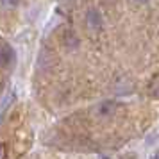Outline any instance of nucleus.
<instances>
[{
	"label": "nucleus",
	"instance_id": "f257e3e1",
	"mask_svg": "<svg viewBox=\"0 0 159 159\" xmlns=\"http://www.w3.org/2000/svg\"><path fill=\"white\" fill-rule=\"evenodd\" d=\"M86 25L91 32H98L102 29V16L97 9H89L86 13Z\"/></svg>",
	"mask_w": 159,
	"mask_h": 159
},
{
	"label": "nucleus",
	"instance_id": "f03ea898",
	"mask_svg": "<svg viewBox=\"0 0 159 159\" xmlns=\"http://www.w3.org/2000/svg\"><path fill=\"white\" fill-rule=\"evenodd\" d=\"M116 107H118V104H116V102L104 100V102H100L93 111H95V115H97V116H109V115H113V113H115Z\"/></svg>",
	"mask_w": 159,
	"mask_h": 159
},
{
	"label": "nucleus",
	"instance_id": "7ed1b4c3",
	"mask_svg": "<svg viewBox=\"0 0 159 159\" xmlns=\"http://www.w3.org/2000/svg\"><path fill=\"white\" fill-rule=\"evenodd\" d=\"M148 93H150L154 98L159 100V75H154V77H152L150 84H148Z\"/></svg>",
	"mask_w": 159,
	"mask_h": 159
},
{
	"label": "nucleus",
	"instance_id": "20e7f679",
	"mask_svg": "<svg viewBox=\"0 0 159 159\" xmlns=\"http://www.w3.org/2000/svg\"><path fill=\"white\" fill-rule=\"evenodd\" d=\"M9 61H11V48L9 47H2L0 48V68L7 66Z\"/></svg>",
	"mask_w": 159,
	"mask_h": 159
},
{
	"label": "nucleus",
	"instance_id": "39448f33",
	"mask_svg": "<svg viewBox=\"0 0 159 159\" xmlns=\"http://www.w3.org/2000/svg\"><path fill=\"white\" fill-rule=\"evenodd\" d=\"M20 4V0H0V6L4 9H16Z\"/></svg>",
	"mask_w": 159,
	"mask_h": 159
},
{
	"label": "nucleus",
	"instance_id": "423d86ee",
	"mask_svg": "<svg viewBox=\"0 0 159 159\" xmlns=\"http://www.w3.org/2000/svg\"><path fill=\"white\" fill-rule=\"evenodd\" d=\"M70 43H72L73 47H75V45L79 43V39H77V36H75L73 32H66V45L70 47Z\"/></svg>",
	"mask_w": 159,
	"mask_h": 159
},
{
	"label": "nucleus",
	"instance_id": "0eeeda50",
	"mask_svg": "<svg viewBox=\"0 0 159 159\" xmlns=\"http://www.w3.org/2000/svg\"><path fill=\"white\" fill-rule=\"evenodd\" d=\"M4 157H6V145L0 143V159H4Z\"/></svg>",
	"mask_w": 159,
	"mask_h": 159
},
{
	"label": "nucleus",
	"instance_id": "6e6552de",
	"mask_svg": "<svg viewBox=\"0 0 159 159\" xmlns=\"http://www.w3.org/2000/svg\"><path fill=\"white\" fill-rule=\"evenodd\" d=\"M134 2H136V4H145L147 0H134Z\"/></svg>",
	"mask_w": 159,
	"mask_h": 159
},
{
	"label": "nucleus",
	"instance_id": "1a4fd4ad",
	"mask_svg": "<svg viewBox=\"0 0 159 159\" xmlns=\"http://www.w3.org/2000/svg\"><path fill=\"white\" fill-rule=\"evenodd\" d=\"M156 159H159V154H157V156H156Z\"/></svg>",
	"mask_w": 159,
	"mask_h": 159
}]
</instances>
